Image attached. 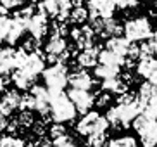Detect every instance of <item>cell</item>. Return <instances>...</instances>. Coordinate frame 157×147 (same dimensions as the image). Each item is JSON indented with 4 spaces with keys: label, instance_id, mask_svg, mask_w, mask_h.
<instances>
[{
    "label": "cell",
    "instance_id": "33",
    "mask_svg": "<svg viewBox=\"0 0 157 147\" xmlns=\"http://www.w3.org/2000/svg\"><path fill=\"white\" fill-rule=\"evenodd\" d=\"M48 135H50V140L54 142V140H57V138H62L67 135V132H66V126L64 125H60V123H56V125H52L50 130H48Z\"/></svg>",
    "mask_w": 157,
    "mask_h": 147
},
{
    "label": "cell",
    "instance_id": "19",
    "mask_svg": "<svg viewBox=\"0 0 157 147\" xmlns=\"http://www.w3.org/2000/svg\"><path fill=\"white\" fill-rule=\"evenodd\" d=\"M16 69V49L4 47L0 49V74H9Z\"/></svg>",
    "mask_w": 157,
    "mask_h": 147
},
{
    "label": "cell",
    "instance_id": "16",
    "mask_svg": "<svg viewBox=\"0 0 157 147\" xmlns=\"http://www.w3.org/2000/svg\"><path fill=\"white\" fill-rule=\"evenodd\" d=\"M136 71L148 83L157 85V59L155 57H142V59H138Z\"/></svg>",
    "mask_w": 157,
    "mask_h": 147
},
{
    "label": "cell",
    "instance_id": "17",
    "mask_svg": "<svg viewBox=\"0 0 157 147\" xmlns=\"http://www.w3.org/2000/svg\"><path fill=\"white\" fill-rule=\"evenodd\" d=\"M26 30L31 33L33 38L40 40V38L45 37V33L48 31V18L43 16V14H40V12L33 14L31 19H29L28 24H26Z\"/></svg>",
    "mask_w": 157,
    "mask_h": 147
},
{
    "label": "cell",
    "instance_id": "26",
    "mask_svg": "<svg viewBox=\"0 0 157 147\" xmlns=\"http://www.w3.org/2000/svg\"><path fill=\"white\" fill-rule=\"evenodd\" d=\"M104 147H138L136 138L131 137V135H126V137H119V138H112L109 142H105Z\"/></svg>",
    "mask_w": 157,
    "mask_h": 147
},
{
    "label": "cell",
    "instance_id": "23",
    "mask_svg": "<svg viewBox=\"0 0 157 147\" xmlns=\"http://www.w3.org/2000/svg\"><path fill=\"white\" fill-rule=\"evenodd\" d=\"M98 61H100V64L104 66H111V68H117L121 69L123 66H124V57H119V55L112 54L111 50H100L98 52Z\"/></svg>",
    "mask_w": 157,
    "mask_h": 147
},
{
    "label": "cell",
    "instance_id": "3",
    "mask_svg": "<svg viewBox=\"0 0 157 147\" xmlns=\"http://www.w3.org/2000/svg\"><path fill=\"white\" fill-rule=\"evenodd\" d=\"M107 128H109V123H107L105 116H102L97 111H88L76 123V132L85 138L97 133H105Z\"/></svg>",
    "mask_w": 157,
    "mask_h": 147
},
{
    "label": "cell",
    "instance_id": "39",
    "mask_svg": "<svg viewBox=\"0 0 157 147\" xmlns=\"http://www.w3.org/2000/svg\"><path fill=\"white\" fill-rule=\"evenodd\" d=\"M111 102V93H107V92H102L98 93V95H95V104H97L98 107H104L107 106Z\"/></svg>",
    "mask_w": 157,
    "mask_h": 147
},
{
    "label": "cell",
    "instance_id": "34",
    "mask_svg": "<svg viewBox=\"0 0 157 147\" xmlns=\"http://www.w3.org/2000/svg\"><path fill=\"white\" fill-rule=\"evenodd\" d=\"M26 54H36V52H40V40H36V38L29 37L28 40L23 43V47H21Z\"/></svg>",
    "mask_w": 157,
    "mask_h": 147
},
{
    "label": "cell",
    "instance_id": "40",
    "mask_svg": "<svg viewBox=\"0 0 157 147\" xmlns=\"http://www.w3.org/2000/svg\"><path fill=\"white\" fill-rule=\"evenodd\" d=\"M116 5L119 9H133L138 5V0H116Z\"/></svg>",
    "mask_w": 157,
    "mask_h": 147
},
{
    "label": "cell",
    "instance_id": "15",
    "mask_svg": "<svg viewBox=\"0 0 157 147\" xmlns=\"http://www.w3.org/2000/svg\"><path fill=\"white\" fill-rule=\"evenodd\" d=\"M71 37H73L76 47H78V49H81V50L93 47V38H95V33H93V30L88 26V24L79 26V28H73Z\"/></svg>",
    "mask_w": 157,
    "mask_h": 147
},
{
    "label": "cell",
    "instance_id": "1",
    "mask_svg": "<svg viewBox=\"0 0 157 147\" xmlns=\"http://www.w3.org/2000/svg\"><path fill=\"white\" fill-rule=\"evenodd\" d=\"M140 113H142V106L136 99V93L124 92L117 97V106L107 111L105 120L114 128H128Z\"/></svg>",
    "mask_w": 157,
    "mask_h": 147
},
{
    "label": "cell",
    "instance_id": "7",
    "mask_svg": "<svg viewBox=\"0 0 157 147\" xmlns=\"http://www.w3.org/2000/svg\"><path fill=\"white\" fill-rule=\"evenodd\" d=\"M45 54L47 61L52 64H57V62L66 64V59H69V50H67V43H66L64 37L52 35L45 45Z\"/></svg>",
    "mask_w": 157,
    "mask_h": 147
},
{
    "label": "cell",
    "instance_id": "11",
    "mask_svg": "<svg viewBox=\"0 0 157 147\" xmlns=\"http://www.w3.org/2000/svg\"><path fill=\"white\" fill-rule=\"evenodd\" d=\"M67 97H69L71 104L74 106L76 113H79V114H86L95 104V95L92 92H88V90H74V88H71L67 92Z\"/></svg>",
    "mask_w": 157,
    "mask_h": 147
},
{
    "label": "cell",
    "instance_id": "10",
    "mask_svg": "<svg viewBox=\"0 0 157 147\" xmlns=\"http://www.w3.org/2000/svg\"><path fill=\"white\" fill-rule=\"evenodd\" d=\"M29 93L35 101L33 111H38L43 120L48 121L50 120V95H48V90L45 87H40V85H33Z\"/></svg>",
    "mask_w": 157,
    "mask_h": 147
},
{
    "label": "cell",
    "instance_id": "18",
    "mask_svg": "<svg viewBox=\"0 0 157 147\" xmlns=\"http://www.w3.org/2000/svg\"><path fill=\"white\" fill-rule=\"evenodd\" d=\"M67 85H71V88L74 90H88L93 87V78L92 74H88L86 69H78L73 74L67 76Z\"/></svg>",
    "mask_w": 157,
    "mask_h": 147
},
{
    "label": "cell",
    "instance_id": "32",
    "mask_svg": "<svg viewBox=\"0 0 157 147\" xmlns=\"http://www.w3.org/2000/svg\"><path fill=\"white\" fill-rule=\"evenodd\" d=\"M107 142V132L105 133H97L92 137H86V145L88 147H104Z\"/></svg>",
    "mask_w": 157,
    "mask_h": 147
},
{
    "label": "cell",
    "instance_id": "21",
    "mask_svg": "<svg viewBox=\"0 0 157 147\" xmlns=\"http://www.w3.org/2000/svg\"><path fill=\"white\" fill-rule=\"evenodd\" d=\"M129 43L128 40H126L124 37H112V38H107V50H111L112 54L116 55H119V57H124L126 59V55H128V50H129Z\"/></svg>",
    "mask_w": 157,
    "mask_h": 147
},
{
    "label": "cell",
    "instance_id": "29",
    "mask_svg": "<svg viewBox=\"0 0 157 147\" xmlns=\"http://www.w3.org/2000/svg\"><path fill=\"white\" fill-rule=\"evenodd\" d=\"M16 126L19 128H31L33 123H35V120H33V114H31V111H21L17 114V118L14 120Z\"/></svg>",
    "mask_w": 157,
    "mask_h": 147
},
{
    "label": "cell",
    "instance_id": "35",
    "mask_svg": "<svg viewBox=\"0 0 157 147\" xmlns=\"http://www.w3.org/2000/svg\"><path fill=\"white\" fill-rule=\"evenodd\" d=\"M67 33H69L67 23H66V21H56V19H54V23H52V35L64 37V35H67Z\"/></svg>",
    "mask_w": 157,
    "mask_h": 147
},
{
    "label": "cell",
    "instance_id": "22",
    "mask_svg": "<svg viewBox=\"0 0 157 147\" xmlns=\"http://www.w3.org/2000/svg\"><path fill=\"white\" fill-rule=\"evenodd\" d=\"M10 80H12V83L16 85V88H19V90H29V88L35 85V80L36 78H33L29 74L23 73L21 69H14L12 74H10Z\"/></svg>",
    "mask_w": 157,
    "mask_h": 147
},
{
    "label": "cell",
    "instance_id": "28",
    "mask_svg": "<svg viewBox=\"0 0 157 147\" xmlns=\"http://www.w3.org/2000/svg\"><path fill=\"white\" fill-rule=\"evenodd\" d=\"M73 24H83L85 21H88V10L86 7H73L69 12V18H67Z\"/></svg>",
    "mask_w": 157,
    "mask_h": 147
},
{
    "label": "cell",
    "instance_id": "13",
    "mask_svg": "<svg viewBox=\"0 0 157 147\" xmlns=\"http://www.w3.org/2000/svg\"><path fill=\"white\" fill-rule=\"evenodd\" d=\"M21 104V93L17 90H5L0 95V114L10 116Z\"/></svg>",
    "mask_w": 157,
    "mask_h": 147
},
{
    "label": "cell",
    "instance_id": "12",
    "mask_svg": "<svg viewBox=\"0 0 157 147\" xmlns=\"http://www.w3.org/2000/svg\"><path fill=\"white\" fill-rule=\"evenodd\" d=\"M17 69H21L23 73L29 74L33 78H36L38 74H42V71L45 69V57L40 52H36V54H28L26 59H24V62Z\"/></svg>",
    "mask_w": 157,
    "mask_h": 147
},
{
    "label": "cell",
    "instance_id": "9",
    "mask_svg": "<svg viewBox=\"0 0 157 147\" xmlns=\"http://www.w3.org/2000/svg\"><path fill=\"white\" fill-rule=\"evenodd\" d=\"M88 19H109L116 12V0H88Z\"/></svg>",
    "mask_w": 157,
    "mask_h": 147
},
{
    "label": "cell",
    "instance_id": "4",
    "mask_svg": "<svg viewBox=\"0 0 157 147\" xmlns=\"http://www.w3.org/2000/svg\"><path fill=\"white\" fill-rule=\"evenodd\" d=\"M131 125L138 133L143 147H157V120H152L140 113Z\"/></svg>",
    "mask_w": 157,
    "mask_h": 147
},
{
    "label": "cell",
    "instance_id": "30",
    "mask_svg": "<svg viewBox=\"0 0 157 147\" xmlns=\"http://www.w3.org/2000/svg\"><path fill=\"white\" fill-rule=\"evenodd\" d=\"M24 138L14 135H4L0 137V147H24Z\"/></svg>",
    "mask_w": 157,
    "mask_h": 147
},
{
    "label": "cell",
    "instance_id": "37",
    "mask_svg": "<svg viewBox=\"0 0 157 147\" xmlns=\"http://www.w3.org/2000/svg\"><path fill=\"white\" fill-rule=\"evenodd\" d=\"M26 0H0V7H4L5 10H10V9H17L21 5H24Z\"/></svg>",
    "mask_w": 157,
    "mask_h": 147
},
{
    "label": "cell",
    "instance_id": "24",
    "mask_svg": "<svg viewBox=\"0 0 157 147\" xmlns=\"http://www.w3.org/2000/svg\"><path fill=\"white\" fill-rule=\"evenodd\" d=\"M24 31H26V26H24L23 23H19V21H16V19H10L9 31H7V38H5V42H7L9 45H14V43H17L19 38L23 37Z\"/></svg>",
    "mask_w": 157,
    "mask_h": 147
},
{
    "label": "cell",
    "instance_id": "6",
    "mask_svg": "<svg viewBox=\"0 0 157 147\" xmlns=\"http://www.w3.org/2000/svg\"><path fill=\"white\" fill-rule=\"evenodd\" d=\"M43 81L47 85L48 92H62L67 85V66L66 64H52L50 68H45L42 71Z\"/></svg>",
    "mask_w": 157,
    "mask_h": 147
},
{
    "label": "cell",
    "instance_id": "2",
    "mask_svg": "<svg viewBox=\"0 0 157 147\" xmlns=\"http://www.w3.org/2000/svg\"><path fill=\"white\" fill-rule=\"evenodd\" d=\"M48 95H50V120L60 125L74 121L78 113L71 104L67 93L62 90V92H48Z\"/></svg>",
    "mask_w": 157,
    "mask_h": 147
},
{
    "label": "cell",
    "instance_id": "36",
    "mask_svg": "<svg viewBox=\"0 0 157 147\" xmlns=\"http://www.w3.org/2000/svg\"><path fill=\"white\" fill-rule=\"evenodd\" d=\"M9 23H10V19L7 18V16H0V43H2V42H5V38H7Z\"/></svg>",
    "mask_w": 157,
    "mask_h": 147
},
{
    "label": "cell",
    "instance_id": "8",
    "mask_svg": "<svg viewBox=\"0 0 157 147\" xmlns=\"http://www.w3.org/2000/svg\"><path fill=\"white\" fill-rule=\"evenodd\" d=\"M88 26L93 30V33H97L104 38H112V37H119V33H123V26H121L114 18L109 19H90Z\"/></svg>",
    "mask_w": 157,
    "mask_h": 147
},
{
    "label": "cell",
    "instance_id": "25",
    "mask_svg": "<svg viewBox=\"0 0 157 147\" xmlns=\"http://www.w3.org/2000/svg\"><path fill=\"white\" fill-rule=\"evenodd\" d=\"M38 12L47 16V18H59V4L57 0H42L38 4Z\"/></svg>",
    "mask_w": 157,
    "mask_h": 147
},
{
    "label": "cell",
    "instance_id": "42",
    "mask_svg": "<svg viewBox=\"0 0 157 147\" xmlns=\"http://www.w3.org/2000/svg\"><path fill=\"white\" fill-rule=\"evenodd\" d=\"M5 85H7V80H5V76H2V74H0V92H4Z\"/></svg>",
    "mask_w": 157,
    "mask_h": 147
},
{
    "label": "cell",
    "instance_id": "14",
    "mask_svg": "<svg viewBox=\"0 0 157 147\" xmlns=\"http://www.w3.org/2000/svg\"><path fill=\"white\" fill-rule=\"evenodd\" d=\"M131 81V76L128 73L124 76H114V78H109V80H104L102 81V90L107 93H116V95H121V93L128 92V85Z\"/></svg>",
    "mask_w": 157,
    "mask_h": 147
},
{
    "label": "cell",
    "instance_id": "41",
    "mask_svg": "<svg viewBox=\"0 0 157 147\" xmlns=\"http://www.w3.org/2000/svg\"><path fill=\"white\" fill-rule=\"evenodd\" d=\"M7 125H9V120H7V116L0 114V132L7 130Z\"/></svg>",
    "mask_w": 157,
    "mask_h": 147
},
{
    "label": "cell",
    "instance_id": "5",
    "mask_svg": "<svg viewBox=\"0 0 157 147\" xmlns=\"http://www.w3.org/2000/svg\"><path fill=\"white\" fill-rule=\"evenodd\" d=\"M123 33L124 38L129 43H136V42H145L150 35H152V24L147 18H135L126 21L123 26Z\"/></svg>",
    "mask_w": 157,
    "mask_h": 147
},
{
    "label": "cell",
    "instance_id": "27",
    "mask_svg": "<svg viewBox=\"0 0 157 147\" xmlns=\"http://www.w3.org/2000/svg\"><path fill=\"white\" fill-rule=\"evenodd\" d=\"M119 71H121V69L111 68V66H104V64H97V66H95V76H97V78H100L102 81H104V80H109V78L117 76V74H119Z\"/></svg>",
    "mask_w": 157,
    "mask_h": 147
},
{
    "label": "cell",
    "instance_id": "20",
    "mask_svg": "<svg viewBox=\"0 0 157 147\" xmlns=\"http://www.w3.org/2000/svg\"><path fill=\"white\" fill-rule=\"evenodd\" d=\"M98 52H100V49L98 47H90V49H85V50H81L78 54V57H76V61H78V66L83 69H88V68H95L98 62Z\"/></svg>",
    "mask_w": 157,
    "mask_h": 147
},
{
    "label": "cell",
    "instance_id": "31",
    "mask_svg": "<svg viewBox=\"0 0 157 147\" xmlns=\"http://www.w3.org/2000/svg\"><path fill=\"white\" fill-rule=\"evenodd\" d=\"M33 7L29 5V7H24V9H21V10H17V12L14 14V18L12 19H16V21H19V23H23L24 26L28 24V21L31 19V16H33Z\"/></svg>",
    "mask_w": 157,
    "mask_h": 147
},
{
    "label": "cell",
    "instance_id": "38",
    "mask_svg": "<svg viewBox=\"0 0 157 147\" xmlns=\"http://www.w3.org/2000/svg\"><path fill=\"white\" fill-rule=\"evenodd\" d=\"M52 147H76V145H74V142L69 138V135H66V137H62V138L54 140V142H52Z\"/></svg>",
    "mask_w": 157,
    "mask_h": 147
}]
</instances>
